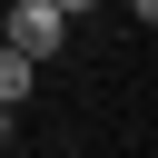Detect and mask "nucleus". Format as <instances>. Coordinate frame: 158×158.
I'll list each match as a JSON object with an SVG mask.
<instances>
[{
  "mask_svg": "<svg viewBox=\"0 0 158 158\" xmlns=\"http://www.w3.org/2000/svg\"><path fill=\"white\" fill-rule=\"evenodd\" d=\"M0 49H20L30 69H49V59L69 49V20H59V0H10V20H0Z\"/></svg>",
  "mask_w": 158,
  "mask_h": 158,
  "instance_id": "nucleus-1",
  "label": "nucleus"
},
{
  "mask_svg": "<svg viewBox=\"0 0 158 158\" xmlns=\"http://www.w3.org/2000/svg\"><path fill=\"white\" fill-rule=\"evenodd\" d=\"M30 79H40V69H30L20 49H0V109H20V99H30Z\"/></svg>",
  "mask_w": 158,
  "mask_h": 158,
  "instance_id": "nucleus-2",
  "label": "nucleus"
},
{
  "mask_svg": "<svg viewBox=\"0 0 158 158\" xmlns=\"http://www.w3.org/2000/svg\"><path fill=\"white\" fill-rule=\"evenodd\" d=\"M89 10H99V0H59V20H89Z\"/></svg>",
  "mask_w": 158,
  "mask_h": 158,
  "instance_id": "nucleus-3",
  "label": "nucleus"
},
{
  "mask_svg": "<svg viewBox=\"0 0 158 158\" xmlns=\"http://www.w3.org/2000/svg\"><path fill=\"white\" fill-rule=\"evenodd\" d=\"M10 128H20V109H0V148H10Z\"/></svg>",
  "mask_w": 158,
  "mask_h": 158,
  "instance_id": "nucleus-4",
  "label": "nucleus"
}]
</instances>
